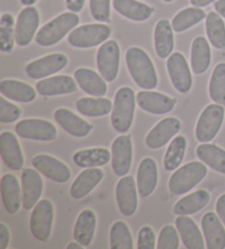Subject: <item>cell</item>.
<instances>
[{"label":"cell","instance_id":"1","mask_svg":"<svg viewBox=\"0 0 225 249\" xmlns=\"http://www.w3.org/2000/svg\"><path fill=\"white\" fill-rule=\"evenodd\" d=\"M125 62L130 75L138 87L152 90L157 87L158 78L152 59L140 47H130L125 54Z\"/></svg>","mask_w":225,"mask_h":249},{"label":"cell","instance_id":"2","mask_svg":"<svg viewBox=\"0 0 225 249\" xmlns=\"http://www.w3.org/2000/svg\"><path fill=\"white\" fill-rule=\"evenodd\" d=\"M79 23V17L75 12H65L43 25L36 36L37 44L40 46H52L72 32Z\"/></svg>","mask_w":225,"mask_h":249},{"label":"cell","instance_id":"3","mask_svg":"<svg viewBox=\"0 0 225 249\" xmlns=\"http://www.w3.org/2000/svg\"><path fill=\"white\" fill-rule=\"evenodd\" d=\"M135 100L136 97L131 88L122 87L116 91L111 112V124L116 132L123 134L131 128L135 111Z\"/></svg>","mask_w":225,"mask_h":249},{"label":"cell","instance_id":"4","mask_svg":"<svg viewBox=\"0 0 225 249\" xmlns=\"http://www.w3.org/2000/svg\"><path fill=\"white\" fill-rule=\"evenodd\" d=\"M206 164L202 161H191L171 175L168 188L174 196H183L197 187L206 178Z\"/></svg>","mask_w":225,"mask_h":249},{"label":"cell","instance_id":"5","mask_svg":"<svg viewBox=\"0 0 225 249\" xmlns=\"http://www.w3.org/2000/svg\"><path fill=\"white\" fill-rule=\"evenodd\" d=\"M111 36V29L106 24H85L74 29L68 34L69 44L77 49H89L103 44Z\"/></svg>","mask_w":225,"mask_h":249},{"label":"cell","instance_id":"6","mask_svg":"<svg viewBox=\"0 0 225 249\" xmlns=\"http://www.w3.org/2000/svg\"><path fill=\"white\" fill-rule=\"evenodd\" d=\"M225 110L221 105H210L202 111L196 125V137L200 143H209L218 134Z\"/></svg>","mask_w":225,"mask_h":249},{"label":"cell","instance_id":"7","mask_svg":"<svg viewBox=\"0 0 225 249\" xmlns=\"http://www.w3.org/2000/svg\"><path fill=\"white\" fill-rule=\"evenodd\" d=\"M54 207L50 200L43 199L37 203L30 217V230L32 235L40 242L50 238L53 227Z\"/></svg>","mask_w":225,"mask_h":249},{"label":"cell","instance_id":"8","mask_svg":"<svg viewBox=\"0 0 225 249\" xmlns=\"http://www.w3.org/2000/svg\"><path fill=\"white\" fill-rule=\"evenodd\" d=\"M120 66V47L114 40L101 44L97 52V67L99 74L107 83H112L118 77Z\"/></svg>","mask_w":225,"mask_h":249},{"label":"cell","instance_id":"9","mask_svg":"<svg viewBox=\"0 0 225 249\" xmlns=\"http://www.w3.org/2000/svg\"><path fill=\"white\" fill-rule=\"evenodd\" d=\"M16 132L20 137L32 141L51 142L57 137V130L53 123L42 119H25L18 122Z\"/></svg>","mask_w":225,"mask_h":249},{"label":"cell","instance_id":"10","mask_svg":"<svg viewBox=\"0 0 225 249\" xmlns=\"http://www.w3.org/2000/svg\"><path fill=\"white\" fill-rule=\"evenodd\" d=\"M167 71L174 88L180 93H187L192 87V75L185 56L179 52L167 58Z\"/></svg>","mask_w":225,"mask_h":249},{"label":"cell","instance_id":"11","mask_svg":"<svg viewBox=\"0 0 225 249\" xmlns=\"http://www.w3.org/2000/svg\"><path fill=\"white\" fill-rule=\"evenodd\" d=\"M133 146L130 135L116 137L111 147V165L113 173L119 177L129 174L132 165Z\"/></svg>","mask_w":225,"mask_h":249},{"label":"cell","instance_id":"12","mask_svg":"<svg viewBox=\"0 0 225 249\" xmlns=\"http://www.w3.org/2000/svg\"><path fill=\"white\" fill-rule=\"evenodd\" d=\"M67 63L68 58L66 55L62 53L50 54L29 63L25 68V72L30 78L42 79L62 71L66 67Z\"/></svg>","mask_w":225,"mask_h":249},{"label":"cell","instance_id":"13","mask_svg":"<svg viewBox=\"0 0 225 249\" xmlns=\"http://www.w3.org/2000/svg\"><path fill=\"white\" fill-rule=\"evenodd\" d=\"M40 24V15L34 7H25L20 12L16 23V43L21 47L28 46L32 42Z\"/></svg>","mask_w":225,"mask_h":249},{"label":"cell","instance_id":"14","mask_svg":"<svg viewBox=\"0 0 225 249\" xmlns=\"http://www.w3.org/2000/svg\"><path fill=\"white\" fill-rule=\"evenodd\" d=\"M32 165L38 173L57 183H65L71 179L72 173L68 167L53 156L40 154L33 158Z\"/></svg>","mask_w":225,"mask_h":249},{"label":"cell","instance_id":"15","mask_svg":"<svg viewBox=\"0 0 225 249\" xmlns=\"http://www.w3.org/2000/svg\"><path fill=\"white\" fill-rule=\"evenodd\" d=\"M181 123L176 118H166L159 121L149 134L146 135L145 144L150 149H158L165 146L168 142L174 139L180 131Z\"/></svg>","mask_w":225,"mask_h":249},{"label":"cell","instance_id":"16","mask_svg":"<svg viewBox=\"0 0 225 249\" xmlns=\"http://www.w3.org/2000/svg\"><path fill=\"white\" fill-rule=\"evenodd\" d=\"M132 176L121 178L115 188V199L120 212L124 216H132L137 210V190Z\"/></svg>","mask_w":225,"mask_h":249},{"label":"cell","instance_id":"17","mask_svg":"<svg viewBox=\"0 0 225 249\" xmlns=\"http://www.w3.org/2000/svg\"><path fill=\"white\" fill-rule=\"evenodd\" d=\"M136 102L138 107L146 112L163 115L171 112L175 108L176 100L161 92L143 90L136 93Z\"/></svg>","mask_w":225,"mask_h":249},{"label":"cell","instance_id":"18","mask_svg":"<svg viewBox=\"0 0 225 249\" xmlns=\"http://www.w3.org/2000/svg\"><path fill=\"white\" fill-rule=\"evenodd\" d=\"M21 190H22V205L25 210L36 207L43 191V180L38 170L27 168L21 174Z\"/></svg>","mask_w":225,"mask_h":249},{"label":"cell","instance_id":"19","mask_svg":"<svg viewBox=\"0 0 225 249\" xmlns=\"http://www.w3.org/2000/svg\"><path fill=\"white\" fill-rule=\"evenodd\" d=\"M0 153L8 168L16 171L23 168L24 158L22 149L14 133L2 132L0 134Z\"/></svg>","mask_w":225,"mask_h":249},{"label":"cell","instance_id":"20","mask_svg":"<svg viewBox=\"0 0 225 249\" xmlns=\"http://www.w3.org/2000/svg\"><path fill=\"white\" fill-rule=\"evenodd\" d=\"M201 226L207 249L225 248V229L219 215L213 212L206 213L202 216Z\"/></svg>","mask_w":225,"mask_h":249},{"label":"cell","instance_id":"21","mask_svg":"<svg viewBox=\"0 0 225 249\" xmlns=\"http://www.w3.org/2000/svg\"><path fill=\"white\" fill-rule=\"evenodd\" d=\"M54 119L63 130L74 137H86L93 130V125L68 109L60 108L54 112Z\"/></svg>","mask_w":225,"mask_h":249},{"label":"cell","instance_id":"22","mask_svg":"<svg viewBox=\"0 0 225 249\" xmlns=\"http://www.w3.org/2000/svg\"><path fill=\"white\" fill-rule=\"evenodd\" d=\"M158 182V169L153 158H144L138 165L136 186L141 197L150 196L155 191Z\"/></svg>","mask_w":225,"mask_h":249},{"label":"cell","instance_id":"23","mask_svg":"<svg viewBox=\"0 0 225 249\" xmlns=\"http://www.w3.org/2000/svg\"><path fill=\"white\" fill-rule=\"evenodd\" d=\"M77 83L72 77L62 75L50 77L38 81L36 85V89L43 97H53L62 96L77 91Z\"/></svg>","mask_w":225,"mask_h":249},{"label":"cell","instance_id":"24","mask_svg":"<svg viewBox=\"0 0 225 249\" xmlns=\"http://www.w3.org/2000/svg\"><path fill=\"white\" fill-rule=\"evenodd\" d=\"M103 177H105V173L98 167L97 168H86L72 184L71 196L73 199H84L101 182Z\"/></svg>","mask_w":225,"mask_h":249},{"label":"cell","instance_id":"25","mask_svg":"<svg viewBox=\"0 0 225 249\" xmlns=\"http://www.w3.org/2000/svg\"><path fill=\"white\" fill-rule=\"evenodd\" d=\"M1 199L2 204L9 214L19 211L22 204V190L16 176L7 174L1 178Z\"/></svg>","mask_w":225,"mask_h":249},{"label":"cell","instance_id":"26","mask_svg":"<svg viewBox=\"0 0 225 249\" xmlns=\"http://www.w3.org/2000/svg\"><path fill=\"white\" fill-rule=\"evenodd\" d=\"M174 29L167 19H162L154 29V47L157 56L162 59L169 57L174 51Z\"/></svg>","mask_w":225,"mask_h":249},{"label":"cell","instance_id":"27","mask_svg":"<svg viewBox=\"0 0 225 249\" xmlns=\"http://www.w3.org/2000/svg\"><path fill=\"white\" fill-rule=\"evenodd\" d=\"M74 77L77 85L90 96L103 97L107 93L106 80L94 71L89 68H78L74 72Z\"/></svg>","mask_w":225,"mask_h":249},{"label":"cell","instance_id":"28","mask_svg":"<svg viewBox=\"0 0 225 249\" xmlns=\"http://www.w3.org/2000/svg\"><path fill=\"white\" fill-rule=\"evenodd\" d=\"M176 227L180 238L188 249H203L206 243L198 225L187 215H179L176 218Z\"/></svg>","mask_w":225,"mask_h":249},{"label":"cell","instance_id":"29","mask_svg":"<svg viewBox=\"0 0 225 249\" xmlns=\"http://www.w3.org/2000/svg\"><path fill=\"white\" fill-rule=\"evenodd\" d=\"M0 92L12 101L29 104L36 100V90L31 86L15 79H5L0 81Z\"/></svg>","mask_w":225,"mask_h":249},{"label":"cell","instance_id":"30","mask_svg":"<svg viewBox=\"0 0 225 249\" xmlns=\"http://www.w3.org/2000/svg\"><path fill=\"white\" fill-rule=\"evenodd\" d=\"M97 226L96 214L92 210H84L77 217L74 226V239L84 247H88L93 242Z\"/></svg>","mask_w":225,"mask_h":249},{"label":"cell","instance_id":"31","mask_svg":"<svg viewBox=\"0 0 225 249\" xmlns=\"http://www.w3.org/2000/svg\"><path fill=\"white\" fill-rule=\"evenodd\" d=\"M114 10L129 20L142 22L150 18L154 9L138 0H113Z\"/></svg>","mask_w":225,"mask_h":249},{"label":"cell","instance_id":"32","mask_svg":"<svg viewBox=\"0 0 225 249\" xmlns=\"http://www.w3.org/2000/svg\"><path fill=\"white\" fill-rule=\"evenodd\" d=\"M190 62L193 74H205L211 64V50L210 44L206 37L198 36L191 44V54Z\"/></svg>","mask_w":225,"mask_h":249},{"label":"cell","instance_id":"33","mask_svg":"<svg viewBox=\"0 0 225 249\" xmlns=\"http://www.w3.org/2000/svg\"><path fill=\"white\" fill-rule=\"evenodd\" d=\"M73 160L80 168H97L111 160V153L102 147L83 149L74 154Z\"/></svg>","mask_w":225,"mask_h":249},{"label":"cell","instance_id":"34","mask_svg":"<svg viewBox=\"0 0 225 249\" xmlns=\"http://www.w3.org/2000/svg\"><path fill=\"white\" fill-rule=\"evenodd\" d=\"M76 109L80 114L89 118L105 117L112 112L113 104L109 99L102 97L80 98L76 101Z\"/></svg>","mask_w":225,"mask_h":249},{"label":"cell","instance_id":"35","mask_svg":"<svg viewBox=\"0 0 225 249\" xmlns=\"http://www.w3.org/2000/svg\"><path fill=\"white\" fill-rule=\"evenodd\" d=\"M210 201V193L206 190L194 191L184 196L175 204L174 213L176 215H191L206 207Z\"/></svg>","mask_w":225,"mask_h":249},{"label":"cell","instance_id":"36","mask_svg":"<svg viewBox=\"0 0 225 249\" xmlns=\"http://www.w3.org/2000/svg\"><path fill=\"white\" fill-rule=\"evenodd\" d=\"M197 156L203 164L225 175V151L219 146L201 143L197 147Z\"/></svg>","mask_w":225,"mask_h":249},{"label":"cell","instance_id":"37","mask_svg":"<svg viewBox=\"0 0 225 249\" xmlns=\"http://www.w3.org/2000/svg\"><path fill=\"white\" fill-rule=\"evenodd\" d=\"M206 31L212 46L218 50L225 49V23L218 12H210L206 16Z\"/></svg>","mask_w":225,"mask_h":249},{"label":"cell","instance_id":"38","mask_svg":"<svg viewBox=\"0 0 225 249\" xmlns=\"http://www.w3.org/2000/svg\"><path fill=\"white\" fill-rule=\"evenodd\" d=\"M206 12L198 7H190L179 11L171 20V27L176 33H181L206 19Z\"/></svg>","mask_w":225,"mask_h":249},{"label":"cell","instance_id":"39","mask_svg":"<svg viewBox=\"0 0 225 249\" xmlns=\"http://www.w3.org/2000/svg\"><path fill=\"white\" fill-rule=\"evenodd\" d=\"M186 147H187V140L185 139V136L179 135L171 140L164 157V167L166 170L174 171L178 168L181 161L184 160Z\"/></svg>","mask_w":225,"mask_h":249},{"label":"cell","instance_id":"40","mask_svg":"<svg viewBox=\"0 0 225 249\" xmlns=\"http://www.w3.org/2000/svg\"><path fill=\"white\" fill-rule=\"evenodd\" d=\"M209 94L211 100L215 104L225 106V63H220L212 72Z\"/></svg>","mask_w":225,"mask_h":249},{"label":"cell","instance_id":"41","mask_svg":"<svg viewBox=\"0 0 225 249\" xmlns=\"http://www.w3.org/2000/svg\"><path fill=\"white\" fill-rule=\"evenodd\" d=\"M111 249H133V238L127 223L116 221L110 230Z\"/></svg>","mask_w":225,"mask_h":249},{"label":"cell","instance_id":"42","mask_svg":"<svg viewBox=\"0 0 225 249\" xmlns=\"http://www.w3.org/2000/svg\"><path fill=\"white\" fill-rule=\"evenodd\" d=\"M15 19L10 14H3L0 20V50L3 53L12 52L15 46Z\"/></svg>","mask_w":225,"mask_h":249},{"label":"cell","instance_id":"43","mask_svg":"<svg viewBox=\"0 0 225 249\" xmlns=\"http://www.w3.org/2000/svg\"><path fill=\"white\" fill-rule=\"evenodd\" d=\"M179 233L177 227L172 225L164 226L158 236V249H178Z\"/></svg>","mask_w":225,"mask_h":249},{"label":"cell","instance_id":"44","mask_svg":"<svg viewBox=\"0 0 225 249\" xmlns=\"http://www.w3.org/2000/svg\"><path fill=\"white\" fill-rule=\"evenodd\" d=\"M90 14L98 22L110 21V0H90Z\"/></svg>","mask_w":225,"mask_h":249},{"label":"cell","instance_id":"45","mask_svg":"<svg viewBox=\"0 0 225 249\" xmlns=\"http://www.w3.org/2000/svg\"><path fill=\"white\" fill-rule=\"evenodd\" d=\"M22 114V111L18 106L10 104L6 100V97L0 98V122L14 123Z\"/></svg>","mask_w":225,"mask_h":249},{"label":"cell","instance_id":"46","mask_svg":"<svg viewBox=\"0 0 225 249\" xmlns=\"http://www.w3.org/2000/svg\"><path fill=\"white\" fill-rule=\"evenodd\" d=\"M157 248L154 231L150 226L142 227L137 236V249H155Z\"/></svg>","mask_w":225,"mask_h":249},{"label":"cell","instance_id":"47","mask_svg":"<svg viewBox=\"0 0 225 249\" xmlns=\"http://www.w3.org/2000/svg\"><path fill=\"white\" fill-rule=\"evenodd\" d=\"M10 242V233L8 227L5 224H0V247L6 249L9 246Z\"/></svg>","mask_w":225,"mask_h":249},{"label":"cell","instance_id":"48","mask_svg":"<svg viewBox=\"0 0 225 249\" xmlns=\"http://www.w3.org/2000/svg\"><path fill=\"white\" fill-rule=\"evenodd\" d=\"M215 210H216V214H218L219 217L221 218V221L225 226V193L221 196L218 201H216L215 204Z\"/></svg>","mask_w":225,"mask_h":249},{"label":"cell","instance_id":"49","mask_svg":"<svg viewBox=\"0 0 225 249\" xmlns=\"http://www.w3.org/2000/svg\"><path fill=\"white\" fill-rule=\"evenodd\" d=\"M85 5V0H66V7L71 12L78 14L83 10Z\"/></svg>","mask_w":225,"mask_h":249},{"label":"cell","instance_id":"50","mask_svg":"<svg viewBox=\"0 0 225 249\" xmlns=\"http://www.w3.org/2000/svg\"><path fill=\"white\" fill-rule=\"evenodd\" d=\"M214 9L222 18H225V0H216L214 2Z\"/></svg>","mask_w":225,"mask_h":249},{"label":"cell","instance_id":"51","mask_svg":"<svg viewBox=\"0 0 225 249\" xmlns=\"http://www.w3.org/2000/svg\"><path fill=\"white\" fill-rule=\"evenodd\" d=\"M215 0H190V3L193 7H198V8H203L209 6L210 3L214 2Z\"/></svg>","mask_w":225,"mask_h":249},{"label":"cell","instance_id":"52","mask_svg":"<svg viewBox=\"0 0 225 249\" xmlns=\"http://www.w3.org/2000/svg\"><path fill=\"white\" fill-rule=\"evenodd\" d=\"M67 249H81L84 248L83 245H80L78 242H73V243H69L67 245Z\"/></svg>","mask_w":225,"mask_h":249},{"label":"cell","instance_id":"53","mask_svg":"<svg viewBox=\"0 0 225 249\" xmlns=\"http://www.w3.org/2000/svg\"><path fill=\"white\" fill-rule=\"evenodd\" d=\"M21 1V3H22L23 6H25V7H30V6H32V5H34V3H36L38 0H20Z\"/></svg>","mask_w":225,"mask_h":249},{"label":"cell","instance_id":"54","mask_svg":"<svg viewBox=\"0 0 225 249\" xmlns=\"http://www.w3.org/2000/svg\"><path fill=\"white\" fill-rule=\"evenodd\" d=\"M163 1H165V2H171V1H174V0H163Z\"/></svg>","mask_w":225,"mask_h":249}]
</instances>
